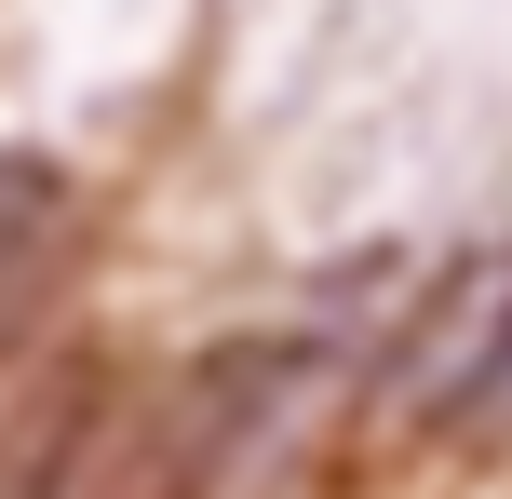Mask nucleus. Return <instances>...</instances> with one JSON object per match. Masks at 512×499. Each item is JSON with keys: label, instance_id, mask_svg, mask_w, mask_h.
I'll return each mask as SVG.
<instances>
[{"label": "nucleus", "instance_id": "f257e3e1", "mask_svg": "<svg viewBox=\"0 0 512 499\" xmlns=\"http://www.w3.org/2000/svg\"><path fill=\"white\" fill-rule=\"evenodd\" d=\"M324 392H337V351H324V338H230L203 378H189V405H176V486H189V499L256 486V473L310 432Z\"/></svg>", "mask_w": 512, "mask_h": 499}, {"label": "nucleus", "instance_id": "f03ea898", "mask_svg": "<svg viewBox=\"0 0 512 499\" xmlns=\"http://www.w3.org/2000/svg\"><path fill=\"white\" fill-rule=\"evenodd\" d=\"M68 216H81V203H68V176H54V162L0 149V338L54 297V270H68Z\"/></svg>", "mask_w": 512, "mask_h": 499}, {"label": "nucleus", "instance_id": "7ed1b4c3", "mask_svg": "<svg viewBox=\"0 0 512 499\" xmlns=\"http://www.w3.org/2000/svg\"><path fill=\"white\" fill-rule=\"evenodd\" d=\"M445 419L459 432H512V311L486 324V351H472V378L445 392Z\"/></svg>", "mask_w": 512, "mask_h": 499}]
</instances>
